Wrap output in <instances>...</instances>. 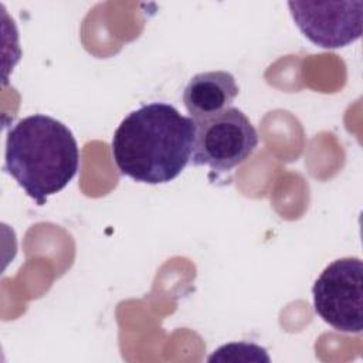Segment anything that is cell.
I'll return each mask as SVG.
<instances>
[{"mask_svg":"<svg viewBox=\"0 0 363 363\" xmlns=\"http://www.w3.org/2000/svg\"><path fill=\"white\" fill-rule=\"evenodd\" d=\"M194 136L193 118L170 104L150 102L122 119L112 136V157L135 182L167 183L190 163Z\"/></svg>","mask_w":363,"mask_h":363,"instance_id":"6da1fadb","label":"cell"},{"mask_svg":"<svg viewBox=\"0 0 363 363\" xmlns=\"http://www.w3.org/2000/svg\"><path fill=\"white\" fill-rule=\"evenodd\" d=\"M4 169L41 206L65 189L79 169L75 136L67 125L48 115L23 118L9 129Z\"/></svg>","mask_w":363,"mask_h":363,"instance_id":"7a4b0ae2","label":"cell"},{"mask_svg":"<svg viewBox=\"0 0 363 363\" xmlns=\"http://www.w3.org/2000/svg\"><path fill=\"white\" fill-rule=\"evenodd\" d=\"M194 123L196 136L190 159L193 166H207L225 173L244 163L258 146L254 125L238 108L230 106Z\"/></svg>","mask_w":363,"mask_h":363,"instance_id":"3957f363","label":"cell"},{"mask_svg":"<svg viewBox=\"0 0 363 363\" xmlns=\"http://www.w3.org/2000/svg\"><path fill=\"white\" fill-rule=\"evenodd\" d=\"M313 309L333 329L360 333L363 329V264L360 258L330 262L312 286Z\"/></svg>","mask_w":363,"mask_h":363,"instance_id":"277c9868","label":"cell"},{"mask_svg":"<svg viewBox=\"0 0 363 363\" xmlns=\"http://www.w3.org/2000/svg\"><path fill=\"white\" fill-rule=\"evenodd\" d=\"M291 16L315 45L333 50L362 37L363 1H289Z\"/></svg>","mask_w":363,"mask_h":363,"instance_id":"5b68a950","label":"cell"},{"mask_svg":"<svg viewBox=\"0 0 363 363\" xmlns=\"http://www.w3.org/2000/svg\"><path fill=\"white\" fill-rule=\"evenodd\" d=\"M238 85L227 71H206L190 78L183 91V104L194 121L211 116L231 106Z\"/></svg>","mask_w":363,"mask_h":363,"instance_id":"8992f818","label":"cell"},{"mask_svg":"<svg viewBox=\"0 0 363 363\" xmlns=\"http://www.w3.org/2000/svg\"><path fill=\"white\" fill-rule=\"evenodd\" d=\"M208 362H269L267 349L248 342H234L220 346L207 359Z\"/></svg>","mask_w":363,"mask_h":363,"instance_id":"52a82bcc","label":"cell"}]
</instances>
